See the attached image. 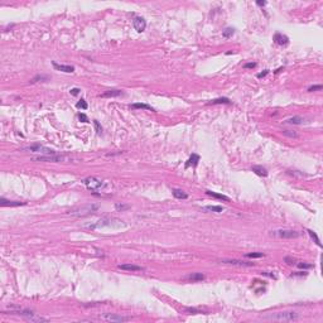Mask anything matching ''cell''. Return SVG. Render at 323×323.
<instances>
[{"label":"cell","mask_w":323,"mask_h":323,"mask_svg":"<svg viewBox=\"0 0 323 323\" xmlns=\"http://www.w3.org/2000/svg\"><path fill=\"white\" fill-rule=\"evenodd\" d=\"M123 226H126V223L119 218H101L95 223L85 225L86 229H90V230H97V229H102V227H116V229H119V227H123Z\"/></svg>","instance_id":"1"},{"label":"cell","mask_w":323,"mask_h":323,"mask_svg":"<svg viewBox=\"0 0 323 323\" xmlns=\"http://www.w3.org/2000/svg\"><path fill=\"white\" fill-rule=\"evenodd\" d=\"M265 318L271 319V321H279V322H293V321H297L299 318V316L295 312H278V313L269 314Z\"/></svg>","instance_id":"2"},{"label":"cell","mask_w":323,"mask_h":323,"mask_svg":"<svg viewBox=\"0 0 323 323\" xmlns=\"http://www.w3.org/2000/svg\"><path fill=\"white\" fill-rule=\"evenodd\" d=\"M99 206L97 204H93V203H87V204H83V206H80L77 208H74V210L70 211L68 213L72 215V216H77V217H82V216H87V215H91L92 212L97 211Z\"/></svg>","instance_id":"3"},{"label":"cell","mask_w":323,"mask_h":323,"mask_svg":"<svg viewBox=\"0 0 323 323\" xmlns=\"http://www.w3.org/2000/svg\"><path fill=\"white\" fill-rule=\"evenodd\" d=\"M83 183L90 191H101L107 184L105 181H102L101 178H97V177H87L86 179H83Z\"/></svg>","instance_id":"4"},{"label":"cell","mask_w":323,"mask_h":323,"mask_svg":"<svg viewBox=\"0 0 323 323\" xmlns=\"http://www.w3.org/2000/svg\"><path fill=\"white\" fill-rule=\"evenodd\" d=\"M24 150H29V151H33V153H42L44 155H52V154H56V151L53 149H49L47 146H43V145H39V144H35V145H30V146H25L23 148Z\"/></svg>","instance_id":"5"},{"label":"cell","mask_w":323,"mask_h":323,"mask_svg":"<svg viewBox=\"0 0 323 323\" xmlns=\"http://www.w3.org/2000/svg\"><path fill=\"white\" fill-rule=\"evenodd\" d=\"M271 235H274L279 239H295L300 234L294 230H275V231H271Z\"/></svg>","instance_id":"6"},{"label":"cell","mask_w":323,"mask_h":323,"mask_svg":"<svg viewBox=\"0 0 323 323\" xmlns=\"http://www.w3.org/2000/svg\"><path fill=\"white\" fill-rule=\"evenodd\" d=\"M101 319L107 321V322H126L129 321V317H124V316H119V314H114V313H104L100 316Z\"/></svg>","instance_id":"7"},{"label":"cell","mask_w":323,"mask_h":323,"mask_svg":"<svg viewBox=\"0 0 323 323\" xmlns=\"http://www.w3.org/2000/svg\"><path fill=\"white\" fill-rule=\"evenodd\" d=\"M33 160H37V162H63L66 160L65 157H61V155H41V157H34Z\"/></svg>","instance_id":"8"},{"label":"cell","mask_w":323,"mask_h":323,"mask_svg":"<svg viewBox=\"0 0 323 323\" xmlns=\"http://www.w3.org/2000/svg\"><path fill=\"white\" fill-rule=\"evenodd\" d=\"M132 25H134V28H135V30L137 32H144L145 30V28H146V22H145V19L144 18H141V16H135L134 19H132Z\"/></svg>","instance_id":"9"},{"label":"cell","mask_w":323,"mask_h":323,"mask_svg":"<svg viewBox=\"0 0 323 323\" xmlns=\"http://www.w3.org/2000/svg\"><path fill=\"white\" fill-rule=\"evenodd\" d=\"M222 262L231 264V265H239V267H254V262L242 261V260H237V259H225V260H222Z\"/></svg>","instance_id":"10"},{"label":"cell","mask_w":323,"mask_h":323,"mask_svg":"<svg viewBox=\"0 0 323 323\" xmlns=\"http://www.w3.org/2000/svg\"><path fill=\"white\" fill-rule=\"evenodd\" d=\"M274 42L276 44H279V46H287L289 43V38L287 35H284V34L278 32V33L274 34Z\"/></svg>","instance_id":"11"},{"label":"cell","mask_w":323,"mask_h":323,"mask_svg":"<svg viewBox=\"0 0 323 323\" xmlns=\"http://www.w3.org/2000/svg\"><path fill=\"white\" fill-rule=\"evenodd\" d=\"M53 67L57 70V71H62V72H66V73H72L74 71V67L73 66H70V65H58L56 62H52Z\"/></svg>","instance_id":"12"},{"label":"cell","mask_w":323,"mask_h":323,"mask_svg":"<svg viewBox=\"0 0 323 323\" xmlns=\"http://www.w3.org/2000/svg\"><path fill=\"white\" fill-rule=\"evenodd\" d=\"M118 268L121 270H126V271H141L143 270L141 267H138V265H134V264H121Z\"/></svg>","instance_id":"13"},{"label":"cell","mask_w":323,"mask_h":323,"mask_svg":"<svg viewBox=\"0 0 323 323\" xmlns=\"http://www.w3.org/2000/svg\"><path fill=\"white\" fill-rule=\"evenodd\" d=\"M251 170H253L255 174H258V176H260V177H267V176H268L267 168H264V167H261V165H254V167L251 168Z\"/></svg>","instance_id":"14"},{"label":"cell","mask_w":323,"mask_h":323,"mask_svg":"<svg viewBox=\"0 0 323 323\" xmlns=\"http://www.w3.org/2000/svg\"><path fill=\"white\" fill-rule=\"evenodd\" d=\"M0 204H2L3 207H7V206H9V207H16V206H23V204H25L24 202H18V201H8V200H5V198H2L0 200Z\"/></svg>","instance_id":"15"},{"label":"cell","mask_w":323,"mask_h":323,"mask_svg":"<svg viewBox=\"0 0 323 323\" xmlns=\"http://www.w3.org/2000/svg\"><path fill=\"white\" fill-rule=\"evenodd\" d=\"M187 280H191V281H202L204 279V275L202 273H192L189 274L188 276H186Z\"/></svg>","instance_id":"16"},{"label":"cell","mask_w":323,"mask_h":323,"mask_svg":"<svg viewBox=\"0 0 323 323\" xmlns=\"http://www.w3.org/2000/svg\"><path fill=\"white\" fill-rule=\"evenodd\" d=\"M198 162H200V155H197V154H192L191 155V158H189L188 160H187V163H186V168H189V167H196L197 164H198Z\"/></svg>","instance_id":"17"},{"label":"cell","mask_w":323,"mask_h":323,"mask_svg":"<svg viewBox=\"0 0 323 323\" xmlns=\"http://www.w3.org/2000/svg\"><path fill=\"white\" fill-rule=\"evenodd\" d=\"M121 95L120 90H107L106 92H104L101 95V97H118Z\"/></svg>","instance_id":"18"},{"label":"cell","mask_w":323,"mask_h":323,"mask_svg":"<svg viewBox=\"0 0 323 323\" xmlns=\"http://www.w3.org/2000/svg\"><path fill=\"white\" fill-rule=\"evenodd\" d=\"M303 121H304V118H302V116H293V118H289L285 120L287 124H293V125H300V124H303Z\"/></svg>","instance_id":"19"},{"label":"cell","mask_w":323,"mask_h":323,"mask_svg":"<svg viewBox=\"0 0 323 323\" xmlns=\"http://www.w3.org/2000/svg\"><path fill=\"white\" fill-rule=\"evenodd\" d=\"M204 211H211V212H216V213H221L225 211V208L222 206H206L203 207Z\"/></svg>","instance_id":"20"},{"label":"cell","mask_w":323,"mask_h":323,"mask_svg":"<svg viewBox=\"0 0 323 323\" xmlns=\"http://www.w3.org/2000/svg\"><path fill=\"white\" fill-rule=\"evenodd\" d=\"M173 196L176 197V198H178V200H186V198H188V195L187 193H184L182 189H178V188H174L173 189Z\"/></svg>","instance_id":"21"},{"label":"cell","mask_w":323,"mask_h":323,"mask_svg":"<svg viewBox=\"0 0 323 323\" xmlns=\"http://www.w3.org/2000/svg\"><path fill=\"white\" fill-rule=\"evenodd\" d=\"M210 104L212 105H218V104H231V101L227 99V97H218V99H215V100H211Z\"/></svg>","instance_id":"22"},{"label":"cell","mask_w":323,"mask_h":323,"mask_svg":"<svg viewBox=\"0 0 323 323\" xmlns=\"http://www.w3.org/2000/svg\"><path fill=\"white\" fill-rule=\"evenodd\" d=\"M206 193L208 196H212L215 198H220V200H223V201H229V197L227 196H223V195H220V193H216V192H212V191H206Z\"/></svg>","instance_id":"23"},{"label":"cell","mask_w":323,"mask_h":323,"mask_svg":"<svg viewBox=\"0 0 323 323\" xmlns=\"http://www.w3.org/2000/svg\"><path fill=\"white\" fill-rule=\"evenodd\" d=\"M131 107H132V109H145V110H149V111H154L153 107L149 106V105H146V104H132Z\"/></svg>","instance_id":"24"},{"label":"cell","mask_w":323,"mask_h":323,"mask_svg":"<svg viewBox=\"0 0 323 323\" xmlns=\"http://www.w3.org/2000/svg\"><path fill=\"white\" fill-rule=\"evenodd\" d=\"M307 232H308V234H309V236H311V237H312V239L314 240V242H316V244H317V245L319 246V248H321V246H322V244H321V240L318 239L317 234H316L314 231H312V230H307Z\"/></svg>","instance_id":"25"},{"label":"cell","mask_w":323,"mask_h":323,"mask_svg":"<svg viewBox=\"0 0 323 323\" xmlns=\"http://www.w3.org/2000/svg\"><path fill=\"white\" fill-rule=\"evenodd\" d=\"M234 33H235V29L234 28H226L225 30H222V35L225 37V38H230V37H232L234 35Z\"/></svg>","instance_id":"26"},{"label":"cell","mask_w":323,"mask_h":323,"mask_svg":"<svg viewBox=\"0 0 323 323\" xmlns=\"http://www.w3.org/2000/svg\"><path fill=\"white\" fill-rule=\"evenodd\" d=\"M283 135L285 137H289V138H298V134L295 131H292V130H281Z\"/></svg>","instance_id":"27"},{"label":"cell","mask_w":323,"mask_h":323,"mask_svg":"<svg viewBox=\"0 0 323 323\" xmlns=\"http://www.w3.org/2000/svg\"><path fill=\"white\" fill-rule=\"evenodd\" d=\"M246 258H251V259H256V258H264L265 255L262 253H249V254H245Z\"/></svg>","instance_id":"28"},{"label":"cell","mask_w":323,"mask_h":323,"mask_svg":"<svg viewBox=\"0 0 323 323\" xmlns=\"http://www.w3.org/2000/svg\"><path fill=\"white\" fill-rule=\"evenodd\" d=\"M76 106H77V107H79V109H82V110H86V109H87V102H86V101H85V100H83V99H81V100H80V101H79V102H77V105H76Z\"/></svg>","instance_id":"29"},{"label":"cell","mask_w":323,"mask_h":323,"mask_svg":"<svg viewBox=\"0 0 323 323\" xmlns=\"http://www.w3.org/2000/svg\"><path fill=\"white\" fill-rule=\"evenodd\" d=\"M298 268H300V269H311V268H313V265L312 264H307V262H298Z\"/></svg>","instance_id":"30"},{"label":"cell","mask_w":323,"mask_h":323,"mask_svg":"<svg viewBox=\"0 0 323 323\" xmlns=\"http://www.w3.org/2000/svg\"><path fill=\"white\" fill-rule=\"evenodd\" d=\"M37 80H41V81H47L48 80V76H35L34 79H32L30 82H35Z\"/></svg>","instance_id":"31"},{"label":"cell","mask_w":323,"mask_h":323,"mask_svg":"<svg viewBox=\"0 0 323 323\" xmlns=\"http://www.w3.org/2000/svg\"><path fill=\"white\" fill-rule=\"evenodd\" d=\"M93 124H95V128H96L97 134H101V132H102V128H101V125L99 124V121H97V120H93Z\"/></svg>","instance_id":"32"},{"label":"cell","mask_w":323,"mask_h":323,"mask_svg":"<svg viewBox=\"0 0 323 323\" xmlns=\"http://www.w3.org/2000/svg\"><path fill=\"white\" fill-rule=\"evenodd\" d=\"M322 85H314V86H311L309 88H308V91L309 92H313V91H319V90H322Z\"/></svg>","instance_id":"33"},{"label":"cell","mask_w":323,"mask_h":323,"mask_svg":"<svg viewBox=\"0 0 323 323\" xmlns=\"http://www.w3.org/2000/svg\"><path fill=\"white\" fill-rule=\"evenodd\" d=\"M79 119H80L82 123H88V118L85 115V114H81V112H80V114H79Z\"/></svg>","instance_id":"34"},{"label":"cell","mask_w":323,"mask_h":323,"mask_svg":"<svg viewBox=\"0 0 323 323\" xmlns=\"http://www.w3.org/2000/svg\"><path fill=\"white\" fill-rule=\"evenodd\" d=\"M244 67H245V68H255V67H256V63H255V62H250V63L244 65Z\"/></svg>","instance_id":"35"},{"label":"cell","mask_w":323,"mask_h":323,"mask_svg":"<svg viewBox=\"0 0 323 323\" xmlns=\"http://www.w3.org/2000/svg\"><path fill=\"white\" fill-rule=\"evenodd\" d=\"M269 73V70H265L264 72H260L259 74H258V79H262V77H265V76H267Z\"/></svg>","instance_id":"36"},{"label":"cell","mask_w":323,"mask_h":323,"mask_svg":"<svg viewBox=\"0 0 323 323\" xmlns=\"http://www.w3.org/2000/svg\"><path fill=\"white\" fill-rule=\"evenodd\" d=\"M116 210H126V208H129V206H124V204H120V203H116Z\"/></svg>","instance_id":"37"},{"label":"cell","mask_w":323,"mask_h":323,"mask_svg":"<svg viewBox=\"0 0 323 323\" xmlns=\"http://www.w3.org/2000/svg\"><path fill=\"white\" fill-rule=\"evenodd\" d=\"M80 91H81L80 88H77V87H74V88H72V90H71V93L73 95V96H76V95H79V93H80Z\"/></svg>","instance_id":"38"},{"label":"cell","mask_w":323,"mask_h":323,"mask_svg":"<svg viewBox=\"0 0 323 323\" xmlns=\"http://www.w3.org/2000/svg\"><path fill=\"white\" fill-rule=\"evenodd\" d=\"M284 261H285V262H288V264H294V261H295V260H294V259H292V258H289V256H287L285 259H284Z\"/></svg>","instance_id":"39"},{"label":"cell","mask_w":323,"mask_h":323,"mask_svg":"<svg viewBox=\"0 0 323 323\" xmlns=\"http://www.w3.org/2000/svg\"><path fill=\"white\" fill-rule=\"evenodd\" d=\"M256 4L260 5V7H265V5H267V2H260V0H258Z\"/></svg>","instance_id":"40"},{"label":"cell","mask_w":323,"mask_h":323,"mask_svg":"<svg viewBox=\"0 0 323 323\" xmlns=\"http://www.w3.org/2000/svg\"><path fill=\"white\" fill-rule=\"evenodd\" d=\"M306 274H307L306 271H303V273L302 271H297V273H294V275H306Z\"/></svg>","instance_id":"41"}]
</instances>
